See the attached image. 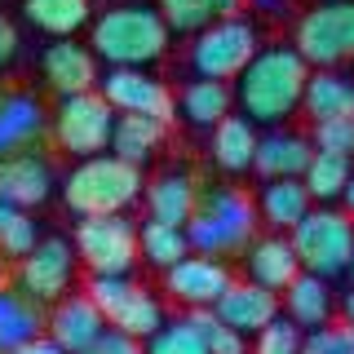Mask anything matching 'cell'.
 Returning a JSON list of instances; mask_svg holds the SVG:
<instances>
[{"instance_id":"cell-1","label":"cell","mask_w":354,"mask_h":354,"mask_svg":"<svg viewBox=\"0 0 354 354\" xmlns=\"http://www.w3.org/2000/svg\"><path fill=\"white\" fill-rule=\"evenodd\" d=\"M310 71L315 66L306 62V53L297 44H266L235 80V102L248 120H257L266 129H279L288 115L301 111Z\"/></svg>"},{"instance_id":"cell-2","label":"cell","mask_w":354,"mask_h":354,"mask_svg":"<svg viewBox=\"0 0 354 354\" xmlns=\"http://www.w3.org/2000/svg\"><path fill=\"white\" fill-rule=\"evenodd\" d=\"M147 195L142 164H129L124 155L102 151L75 160V169L62 177V204L75 217H102V213H129Z\"/></svg>"},{"instance_id":"cell-3","label":"cell","mask_w":354,"mask_h":354,"mask_svg":"<svg viewBox=\"0 0 354 354\" xmlns=\"http://www.w3.org/2000/svg\"><path fill=\"white\" fill-rule=\"evenodd\" d=\"M261 213L257 199H248V191L239 186H204L195 204V217L186 221L191 230V248L208 252V257H243L257 239Z\"/></svg>"},{"instance_id":"cell-4","label":"cell","mask_w":354,"mask_h":354,"mask_svg":"<svg viewBox=\"0 0 354 354\" xmlns=\"http://www.w3.org/2000/svg\"><path fill=\"white\" fill-rule=\"evenodd\" d=\"M169 18L160 5H111L106 14L93 18V40L97 58L106 66H151L169 53Z\"/></svg>"},{"instance_id":"cell-5","label":"cell","mask_w":354,"mask_h":354,"mask_svg":"<svg viewBox=\"0 0 354 354\" xmlns=\"http://www.w3.org/2000/svg\"><path fill=\"white\" fill-rule=\"evenodd\" d=\"M120 111L102 97V88H88V93H62L53 106V124L49 138L53 147L71 160H88V155L111 151V133H115Z\"/></svg>"},{"instance_id":"cell-6","label":"cell","mask_w":354,"mask_h":354,"mask_svg":"<svg viewBox=\"0 0 354 354\" xmlns=\"http://www.w3.org/2000/svg\"><path fill=\"white\" fill-rule=\"evenodd\" d=\"M257 27L248 14H230L208 22L204 31H195L191 49H186V66L191 75H208V80H230L235 84L243 75V66L257 58Z\"/></svg>"},{"instance_id":"cell-7","label":"cell","mask_w":354,"mask_h":354,"mask_svg":"<svg viewBox=\"0 0 354 354\" xmlns=\"http://www.w3.org/2000/svg\"><path fill=\"white\" fill-rule=\"evenodd\" d=\"M71 243L88 274H129L142 257V226H133L124 213L80 217L71 230Z\"/></svg>"},{"instance_id":"cell-8","label":"cell","mask_w":354,"mask_h":354,"mask_svg":"<svg viewBox=\"0 0 354 354\" xmlns=\"http://www.w3.org/2000/svg\"><path fill=\"white\" fill-rule=\"evenodd\" d=\"M292 243L301 252V266L324 279H337V274H350L354 261V217L341 213L332 204H315L306 213V221L292 230Z\"/></svg>"},{"instance_id":"cell-9","label":"cell","mask_w":354,"mask_h":354,"mask_svg":"<svg viewBox=\"0 0 354 354\" xmlns=\"http://www.w3.org/2000/svg\"><path fill=\"white\" fill-rule=\"evenodd\" d=\"M84 292L102 306V315H106L111 328L129 332V337H138V341H151L155 332L169 324L164 301L151 292V288L133 283L129 274H88Z\"/></svg>"},{"instance_id":"cell-10","label":"cell","mask_w":354,"mask_h":354,"mask_svg":"<svg viewBox=\"0 0 354 354\" xmlns=\"http://www.w3.org/2000/svg\"><path fill=\"white\" fill-rule=\"evenodd\" d=\"M75 270H80V252L71 239L44 235L22 261H14V288L40 306H58L62 297L75 292Z\"/></svg>"},{"instance_id":"cell-11","label":"cell","mask_w":354,"mask_h":354,"mask_svg":"<svg viewBox=\"0 0 354 354\" xmlns=\"http://www.w3.org/2000/svg\"><path fill=\"white\" fill-rule=\"evenodd\" d=\"M292 44L306 53L310 66L354 62V0H324L297 18Z\"/></svg>"},{"instance_id":"cell-12","label":"cell","mask_w":354,"mask_h":354,"mask_svg":"<svg viewBox=\"0 0 354 354\" xmlns=\"http://www.w3.org/2000/svg\"><path fill=\"white\" fill-rule=\"evenodd\" d=\"M97 88L120 115H155V120H169V124L177 120V93L160 75H151L147 66H106Z\"/></svg>"},{"instance_id":"cell-13","label":"cell","mask_w":354,"mask_h":354,"mask_svg":"<svg viewBox=\"0 0 354 354\" xmlns=\"http://www.w3.org/2000/svg\"><path fill=\"white\" fill-rule=\"evenodd\" d=\"M230 283L235 274L226 257H208V252H186L177 266L164 270V297L182 310H213Z\"/></svg>"},{"instance_id":"cell-14","label":"cell","mask_w":354,"mask_h":354,"mask_svg":"<svg viewBox=\"0 0 354 354\" xmlns=\"http://www.w3.org/2000/svg\"><path fill=\"white\" fill-rule=\"evenodd\" d=\"M102 58H97L93 44H80L71 36L44 44L40 53V75L44 84L53 88V93H88V88H97V80H102V66H97Z\"/></svg>"},{"instance_id":"cell-15","label":"cell","mask_w":354,"mask_h":354,"mask_svg":"<svg viewBox=\"0 0 354 354\" xmlns=\"http://www.w3.org/2000/svg\"><path fill=\"white\" fill-rule=\"evenodd\" d=\"M53 115L27 88H0V155L36 151L40 138L49 133Z\"/></svg>"},{"instance_id":"cell-16","label":"cell","mask_w":354,"mask_h":354,"mask_svg":"<svg viewBox=\"0 0 354 354\" xmlns=\"http://www.w3.org/2000/svg\"><path fill=\"white\" fill-rule=\"evenodd\" d=\"M226 324H235L239 332H248V337H257L266 324H274V319L283 315V292H274V288H266L257 279H235L221 292V301L213 306Z\"/></svg>"},{"instance_id":"cell-17","label":"cell","mask_w":354,"mask_h":354,"mask_svg":"<svg viewBox=\"0 0 354 354\" xmlns=\"http://www.w3.org/2000/svg\"><path fill=\"white\" fill-rule=\"evenodd\" d=\"M58 177H53L49 160L40 151H18V155H0V199L18 208H40L53 195Z\"/></svg>"},{"instance_id":"cell-18","label":"cell","mask_w":354,"mask_h":354,"mask_svg":"<svg viewBox=\"0 0 354 354\" xmlns=\"http://www.w3.org/2000/svg\"><path fill=\"white\" fill-rule=\"evenodd\" d=\"M106 328L111 324H106L102 306H97L88 292H71V297H62L58 306H49V337L58 341L66 354L88 350Z\"/></svg>"},{"instance_id":"cell-19","label":"cell","mask_w":354,"mask_h":354,"mask_svg":"<svg viewBox=\"0 0 354 354\" xmlns=\"http://www.w3.org/2000/svg\"><path fill=\"white\" fill-rule=\"evenodd\" d=\"M243 270H248V279H257L266 288H274V292H283V288H292V279L306 270V266H301V252H297L292 235L270 230V235H257L252 248L243 252Z\"/></svg>"},{"instance_id":"cell-20","label":"cell","mask_w":354,"mask_h":354,"mask_svg":"<svg viewBox=\"0 0 354 354\" xmlns=\"http://www.w3.org/2000/svg\"><path fill=\"white\" fill-rule=\"evenodd\" d=\"M208 155L221 173H248L257 164V147H261V133H257V120H248L243 111H230L221 124L208 129Z\"/></svg>"},{"instance_id":"cell-21","label":"cell","mask_w":354,"mask_h":354,"mask_svg":"<svg viewBox=\"0 0 354 354\" xmlns=\"http://www.w3.org/2000/svg\"><path fill=\"white\" fill-rule=\"evenodd\" d=\"M199 191H204V186H199L186 169H164L160 177H151V182H147L142 204H147V217L173 221V226H186V221L195 217Z\"/></svg>"},{"instance_id":"cell-22","label":"cell","mask_w":354,"mask_h":354,"mask_svg":"<svg viewBox=\"0 0 354 354\" xmlns=\"http://www.w3.org/2000/svg\"><path fill=\"white\" fill-rule=\"evenodd\" d=\"M310 208H315V195H310L306 177H270V182L261 186V195H257L261 226L283 230V235H292V230L301 226Z\"/></svg>"},{"instance_id":"cell-23","label":"cell","mask_w":354,"mask_h":354,"mask_svg":"<svg viewBox=\"0 0 354 354\" xmlns=\"http://www.w3.org/2000/svg\"><path fill=\"white\" fill-rule=\"evenodd\" d=\"M235 102V88L230 80H208V75H191L182 88H177V115L195 129H213L230 115Z\"/></svg>"},{"instance_id":"cell-24","label":"cell","mask_w":354,"mask_h":354,"mask_svg":"<svg viewBox=\"0 0 354 354\" xmlns=\"http://www.w3.org/2000/svg\"><path fill=\"white\" fill-rule=\"evenodd\" d=\"M310 160H315V142L310 138L288 133V129H270V133H261L252 173L266 177V182H270V177H306Z\"/></svg>"},{"instance_id":"cell-25","label":"cell","mask_w":354,"mask_h":354,"mask_svg":"<svg viewBox=\"0 0 354 354\" xmlns=\"http://www.w3.org/2000/svg\"><path fill=\"white\" fill-rule=\"evenodd\" d=\"M40 332H49V306L31 301L22 288H0V354H14Z\"/></svg>"},{"instance_id":"cell-26","label":"cell","mask_w":354,"mask_h":354,"mask_svg":"<svg viewBox=\"0 0 354 354\" xmlns=\"http://www.w3.org/2000/svg\"><path fill=\"white\" fill-rule=\"evenodd\" d=\"M332 310H337V301H332V288H328L324 274H315V270H301L292 279V288H283V315L297 319L306 332L328 328L332 324Z\"/></svg>"},{"instance_id":"cell-27","label":"cell","mask_w":354,"mask_h":354,"mask_svg":"<svg viewBox=\"0 0 354 354\" xmlns=\"http://www.w3.org/2000/svg\"><path fill=\"white\" fill-rule=\"evenodd\" d=\"M301 111L310 115V124L315 120H332V115H350L354 111V75H341L337 66H315Z\"/></svg>"},{"instance_id":"cell-28","label":"cell","mask_w":354,"mask_h":354,"mask_svg":"<svg viewBox=\"0 0 354 354\" xmlns=\"http://www.w3.org/2000/svg\"><path fill=\"white\" fill-rule=\"evenodd\" d=\"M169 138V120L155 115H120L115 133H111V151L124 155L129 164H151V155L164 147Z\"/></svg>"},{"instance_id":"cell-29","label":"cell","mask_w":354,"mask_h":354,"mask_svg":"<svg viewBox=\"0 0 354 354\" xmlns=\"http://www.w3.org/2000/svg\"><path fill=\"white\" fill-rule=\"evenodd\" d=\"M22 18L44 36H75L93 18V0H22Z\"/></svg>"},{"instance_id":"cell-30","label":"cell","mask_w":354,"mask_h":354,"mask_svg":"<svg viewBox=\"0 0 354 354\" xmlns=\"http://www.w3.org/2000/svg\"><path fill=\"white\" fill-rule=\"evenodd\" d=\"M186 252H195L191 248V230H186V226L155 221V217L142 221V261H147V266H155V270H169V266H177Z\"/></svg>"},{"instance_id":"cell-31","label":"cell","mask_w":354,"mask_h":354,"mask_svg":"<svg viewBox=\"0 0 354 354\" xmlns=\"http://www.w3.org/2000/svg\"><path fill=\"white\" fill-rule=\"evenodd\" d=\"M350 177H354V160H350V155L315 147V160H310V169H306V186H310V195H315V204H332V199H341L346 186H350Z\"/></svg>"},{"instance_id":"cell-32","label":"cell","mask_w":354,"mask_h":354,"mask_svg":"<svg viewBox=\"0 0 354 354\" xmlns=\"http://www.w3.org/2000/svg\"><path fill=\"white\" fill-rule=\"evenodd\" d=\"M40 239L44 235H40L36 217H31V208H18V204H9V199H0V252H5L9 261H22Z\"/></svg>"},{"instance_id":"cell-33","label":"cell","mask_w":354,"mask_h":354,"mask_svg":"<svg viewBox=\"0 0 354 354\" xmlns=\"http://www.w3.org/2000/svg\"><path fill=\"white\" fill-rule=\"evenodd\" d=\"M147 354H208L204 328H199L195 315L186 310V315L169 319V324H164V328L147 341Z\"/></svg>"},{"instance_id":"cell-34","label":"cell","mask_w":354,"mask_h":354,"mask_svg":"<svg viewBox=\"0 0 354 354\" xmlns=\"http://www.w3.org/2000/svg\"><path fill=\"white\" fill-rule=\"evenodd\" d=\"M195 324L204 328V341H208V354H252V337L239 332L235 324L217 315V310H191Z\"/></svg>"},{"instance_id":"cell-35","label":"cell","mask_w":354,"mask_h":354,"mask_svg":"<svg viewBox=\"0 0 354 354\" xmlns=\"http://www.w3.org/2000/svg\"><path fill=\"white\" fill-rule=\"evenodd\" d=\"M252 354H306V328L297 319L279 315L252 337Z\"/></svg>"},{"instance_id":"cell-36","label":"cell","mask_w":354,"mask_h":354,"mask_svg":"<svg viewBox=\"0 0 354 354\" xmlns=\"http://www.w3.org/2000/svg\"><path fill=\"white\" fill-rule=\"evenodd\" d=\"M155 5H160V14L169 18V27L177 36H195V31H204L208 22H217L213 0H155Z\"/></svg>"},{"instance_id":"cell-37","label":"cell","mask_w":354,"mask_h":354,"mask_svg":"<svg viewBox=\"0 0 354 354\" xmlns=\"http://www.w3.org/2000/svg\"><path fill=\"white\" fill-rule=\"evenodd\" d=\"M310 142L319 151H337L354 160V111L350 115H332V120H315L310 124Z\"/></svg>"},{"instance_id":"cell-38","label":"cell","mask_w":354,"mask_h":354,"mask_svg":"<svg viewBox=\"0 0 354 354\" xmlns=\"http://www.w3.org/2000/svg\"><path fill=\"white\" fill-rule=\"evenodd\" d=\"M80 354H147V341L129 337V332H120V328H106L102 337H97L88 350H80Z\"/></svg>"},{"instance_id":"cell-39","label":"cell","mask_w":354,"mask_h":354,"mask_svg":"<svg viewBox=\"0 0 354 354\" xmlns=\"http://www.w3.org/2000/svg\"><path fill=\"white\" fill-rule=\"evenodd\" d=\"M306 354H346V346H341V337H337V324L306 332Z\"/></svg>"},{"instance_id":"cell-40","label":"cell","mask_w":354,"mask_h":354,"mask_svg":"<svg viewBox=\"0 0 354 354\" xmlns=\"http://www.w3.org/2000/svg\"><path fill=\"white\" fill-rule=\"evenodd\" d=\"M14 53H18V27H14L5 14H0V71L14 62Z\"/></svg>"},{"instance_id":"cell-41","label":"cell","mask_w":354,"mask_h":354,"mask_svg":"<svg viewBox=\"0 0 354 354\" xmlns=\"http://www.w3.org/2000/svg\"><path fill=\"white\" fill-rule=\"evenodd\" d=\"M14 354H66V350H62V346H58V341H53V337H49V332H40V337H31V341H27V346H18Z\"/></svg>"},{"instance_id":"cell-42","label":"cell","mask_w":354,"mask_h":354,"mask_svg":"<svg viewBox=\"0 0 354 354\" xmlns=\"http://www.w3.org/2000/svg\"><path fill=\"white\" fill-rule=\"evenodd\" d=\"M337 337H341V346H346V354H354V324H350V319L337 324Z\"/></svg>"},{"instance_id":"cell-43","label":"cell","mask_w":354,"mask_h":354,"mask_svg":"<svg viewBox=\"0 0 354 354\" xmlns=\"http://www.w3.org/2000/svg\"><path fill=\"white\" fill-rule=\"evenodd\" d=\"M341 315H346V319H350V324H354V288H350V292H346V297H341Z\"/></svg>"},{"instance_id":"cell-44","label":"cell","mask_w":354,"mask_h":354,"mask_svg":"<svg viewBox=\"0 0 354 354\" xmlns=\"http://www.w3.org/2000/svg\"><path fill=\"white\" fill-rule=\"evenodd\" d=\"M341 199H346V213L354 217V177H350V186H346V195H341Z\"/></svg>"},{"instance_id":"cell-45","label":"cell","mask_w":354,"mask_h":354,"mask_svg":"<svg viewBox=\"0 0 354 354\" xmlns=\"http://www.w3.org/2000/svg\"><path fill=\"white\" fill-rule=\"evenodd\" d=\"M5 283H9V257L0 252V288H5Z\"/></svg>"},{"instance_id":"cell-46","label":"cell","mask_w":354,"mask_h":354,"mask_svg":"<svg viewBox=\"0 0 354 354\" xmlns=\"http://www.w3.org/2000/svg\"><path fill=\"white\" fill-rule=\"evenodd\" d=\"M257 5L266 9V14H274V9H279V0H257Z\"/></svg>"},{"instance_id":"cell-47","label":"cell","mask_w":354,"mask_h":354,"mask_svg":"<svg viewBox=\"0 0 354 354\" xmlns=\"http://www.w3.org/2000/svg\"><path fill=\"white\" fill-rule=\"evenodd\" d=\"M93 5H115V0H93Z\"/></svg>"},{"instance_id":"cell-48","label":"cell","mask_w":354,"mask_h":354,"mask_svg":"<svg viewBox=\"0 0 354 354\" xmlns=\"http://www.w3.org/2000/svg\"><path fill=\"white\" fill-rule=\"evenodd\" d=\"M350 283H354V261H350Z\"/></svg>"}]
</instances>
